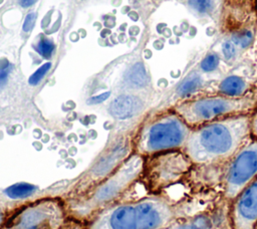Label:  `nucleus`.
<instances>
[{
	"instance_id": "1",
	"label": "nucleus",
	"mask_w": 257,
	"mask_h": 229,
	"mask_svg": "<svg viewBox=\"0 0 257 229\" xmlns=\"http://www.w3.org/2000/svg\"><path fill=\"white\" fill-rule=\"evenodd\" d=\"M251 113L226 117L193 128L182 151L195 165L230 160L251 137Z\"/></svg>"
},
{
	"instance_id": "2",
	"label": "nucleus",
	"mask_w": 257,
	"mask_h": 229,
	"mask_svg": "<svg viewBox=\"0 0 257 229\" xmlns=\"http://www.w3.org/2000/svg\"><path fill=\"white\" fill-rule=\"evenodd\" d=\"M256 107L257 98L254 94L232 97L217 93L182 99L173 110L193 129L222 118L251 113Z\"/></svg>"
},
{
	"instance_id": "3",
	"label": "nucleus",
	"mask_w": 257,
	"mask_h": 229,
	"mask_svg": "<svg viewBox=\"0 0 257 229\" xmlns=\"http://www.w3.org/2000/svg\"><path fill=\"white\" fill-rule=\"evenodd\" d=\"M191 131L192 128L172 109L145 127L139 142V150L142 154L151 156L183 150Z\"/></svg>"
},
{
	"instance_id": "4",
	"label": "nucleus",
	"mask_w": 257,
	"mask_h": 229,
	"mask_svg": "<svg viewBox=\"0 0 257 229\" xmlns=\"http://www.w3.org/2000/svg\"><path fill=\"white\" fill-rule=\"evenodd\" d=\"M65 212L55 199L37 201L28 205L5 225L4 229H64Z\"/></svg>"
},
{
	"instance_id": "5",
	"label": "nucleus",
	"mask_w": 257,
	"mask_h": 229,
	"mask_svg": "<svg viewBox=\"0 0 257 229\" xmlns=\"http://www.w3.org/2000/svg\"><path fill=\"white\" fill-rule=\"evenodd\" d=\"M257 178V140L245 144L231 159L224 177V194L229 200Z\"/></svg>"
},
{
	"instance_id": "6",
	"label": "nucleus",
	"mask_w": 257,
	"mask_h": 229,
	"mask_svg": "<svg viewBox=\"0 0 257 229\" xmlns=\"http://www.w3.org/2000/svg\"><path fill=\"white\" fill-rule=\"evenodd\" d=\"M144 166L145 162L141 156H132L126 162L121 164L110 175H108L107 179L99 184V186L86 200L85 207L93 209L116 197L141 175L144 170Z\"/></svg>"
},
{
	"instance_id": "7",
	"label": "nucleus",
	"mask_w": 257,
	"mask_h": 229,
	"mask_svg": "<svg viewBox=\"0 0 257 229\" xmlns=\"http://www.w3.org/2000/svg\"><path fill=\"white\" fill-rule=\"evenodd\" d=\"M148 178L153 186H163L177 180L192 165L182 150L152 155L148 162Z\"/></svg>"
},
{
	"instance_id": "8",
	"label": "nucleus",
	"mask_w": 257,
	"mask_h": 229,
	"mask_svg": "<svg viewBox=\"0 0 257 229\" xmlns=\"http://www.w3.org/2000/svg\"><path fill=\"white\" fill-rule=\"evenodd\" d=\"M230 220L232 229H256L257 178L232 200Z\"/></svg>"
},
{
	"instance_id": "9",
	"label": "nucleus",
	"mask_w": 257,
	"mask_h": 229,
	"mask_svg": "<svg viewBox=\"0 0 257 229\" xmlns=\"http://www.w3.org/2000/svg\"><path fill=\"white\" fill-rule=\"evenodd\" d=\"M137 229H163L175 218L173 207L162 199L148 198L135 205Z\"/></svg>"
},
{
	"instance_id": "10",
	"label": "nucleus",
	"mask_w": 257,
	"mask_h": 229,
	"mask_svg": "<svg viewBox=\"0 0 257 229\" xmlns=\"http://www.w3.org/2000/svg\"><path fill=\"white\" fill-rule=\"evenodd\" d=\"M88 229H137L135 205H121L100 214Z\"/></svg>"
},
{
	"instance_id": "11",
	"label": "nucleus",
	"mask_w": 257,
	"mask_h": 229,
	"mask_svg": "<svg viewBox=\"0 0 257 229\" xmlns=\"http://www.w3.org/2000/svg\"><path fill=\"white\" fill-rule=\"evenodd\" d=\"M143 107L141 98L135 95H119L109 104V113L119 120L130 119L136 116Z\"/></svg>"
},
{
	"instance_id": "12",
	"label": "nucleus",
	"mask_w": 257,
	"mask_h": 229,
	"mask_svg": "<svg viewBox=\"0 0 257 229\" xmlns=\"http://www.w3.org/2000/svg\"><path fill=\"white\" fill-rule=\"evenodd\" d=\"M123 152L117 150L99 160V162L95 164L92 168H90V170L87 172L85 176V179L87 181L85 182H96V180H99L104 176H108L109 173H112L116 169L114 168L115 164H117V162L121 160Z\"/></svg>"
},
{
	"instance_id": "13",
	"label": "nucleus",
	"mask_w": 257,
	"mask_h": 229,
	"mask_svg": "<svg viewBox=\"0 0 257 229\" xmlns=\"http://www.w3.org/2000/svg\"><path fill=\"white\" fill-rule=\"evenodd\" d=\"M186 3L189 10L199 18L215 21L219 19L222 0H186Z\"/></svg>"
},
{
	"instance_id": "14",
	"label": "nucleus",
	"mask_w": 257,
	"mask_h": 229,
	"mask_svg": "<svg viewBox=\"0 0 257 229\" xmlns=\"http://www.w3.org/2000/svg\"><path fill=\"white\" fill-rule=\"evenodd\" d=\"M249 85L247 81L238 75H229L223 78L218 85V93L239 97L248 93Z\"/></svg>"
},
{
	"instance_id": "15",
	"label": "nucleus",
	"mask_w": 257,
	"mask_h": 229,
	"mask_svg": "<svg viewBox=\"0 0 257 229\" xmlns=\"http://www.w3.org/2000/svg\"><path fill=\"white\" fill-rule=\"evenodd\" d=\"M204 84V79L202 77V73L199 70H192L177 86L176 93L178 96L186 99L190 98V96L200 90Z\"/></svg>"
},
{
	"instance_id": "16",
	"label": "nucleus",
	"mask_w": 257,
	"mask_h": 229,
	"mask_svg": "<svg viewBox=\"0 0 257 229\" xmlns=\"http://www.w3.org/2000/svg\"><path fill=\"white\" fill-rule=\"evenodd\" d=\"M126 80L136 87H143L148 83V75L144 65L141 62L136 63L126 73Z\"/></svg>"
},
{
	"instance_id": "17",
	"label": "nucleus",
	"mask_w": 257,
	"mask_h": 229,
	"mask_svg": "<svg viewBox=\"0 0 257 229\" xmlns=\"http://www.w3.org/2000/svg\"><path fill=\"white\" fill-rule=\"evenodd\" d=\"M36 191L34 185L28 183H16L5 189L4 193L11 199H22L31 196Z\"/></svg>"
},
{
	"instance_id": "18",
	"label": "nucleus",
	"mask_w": 257,
	"mask_h": 229,
	"mask_svg": "<svg viewBox=\"0 0 257 229\" xmlns=\"http://www.w3.org/2000/svg\"><path fill=\"white\" fill-rule=\"evenodd\" d=\"M220 64V55L216 52L207 53L199 62L198 70L201 73H210L218 69Z\"/></svg>"
},
{
	"instance_id": "19",
	"label": "nucleus",
	"mask_w": 257,
	"mask_h": 229,
	"mask_svg": "<svg viewBox=\"0 0 257 229\" xmlns=\"http://www.w3.org/2000/svg\"><path fill=\"white\" fill-rule=\"evenodd\" d=\"M230 38L237 45L240 51H242L247 49L252 44L254 35L250 29H242L233 33Z\"/></svg>"
},
{
	"instance_id": "20",
	"label": "nucleus",
	"mask_w": 257,
	"mask_h": 229,
	"mask_svg": "<svg viewBox=\"0 0 257 229\" xmlns=\"http://www.w3.org/2000/svg\"><path fill=\"white\" fill-rule=\"evenodd\" d=\"M240 49L237 45L232 41L231 38L224 39L221 43V56L224 60L231 62L234 61L239 55Z\"/></svg>"
},
{
	"instance_id": "21",
	"label": "nucleus",
	"mask_w": 257,
	"mask_h": 229,
	"mask_svg": "<svg viewBox=\"0 0 257 229\" xmlns=\"http://www.w3.org/2000/svg\"><path fill=\"white\" fill-rule=\"evenodd\" d=\"M189 226L191 227V229H211L212 224L208 217L202 215L194 218Z\"/></svg>"
},
{
	"instance_id": "22",
	"label": "nucleus",
	"mask_w": 257,
	"mask_h": 229,
	"mask_svg": "<svg viewBox=\"0 0 257 229\" xmlns=\"http://www.w3.org/2000/svg\"><path fill=\"white\" fill-rule=\"evenodd\" d=\"M54 44L52 41H50L49 39H42L38 45L36 46L37 51L45 58H49L51 55V52L53 50Z\"/></svg>"
},
{
	"instance_id": "23",
	"label": "nucleus",
	"mask_w": 257,
	"mask_h": 229,
	"mask_svg": "<svg viewBox=\"0 0 257 229\" xmlns=\"http://www.w3.org/2000/svg\"><path fill=\"white\" fill-rule=\"evenodd\" d=\"M50 66H51V63H50V62H46V63H44L43 65H41V66L29 77V79H28L29 83L32 84V85L37 84V83L42 79V77L45 75V73L48 71V69L50 68Z\"/></svg>"
},
{
	"instance_id": "24",
	"label": "nucleus",
	"mask_w": 257,
	"mask_h": 229,
	"mask_svg": "<svg viewBox=\"0 0 257 229\" xmlns=\"http://www.w3.org/2000/svg\"><path fill=\"white\" fill-rule=\"evenodd\" d=\"M35 20H36V14L35 13H30L26 16L25 18V21H24V24H23V30L26 31V32H29L33 26H34V23H35Z\"/></svg>"
},
{
	"instance_id": "25",
	"label": "nucleus",
	"mask_w": 257,
	"mask_h": 229,
	"mask_svg": "<svg viewBox=\"0 0 257 229\" xmlns=\"http://www.w3.org/2000/svg\"><path fill=\"white\" fill-rule=\"evenodd\" d=\"M250 128H251V137L257 140V108L251 113Z\"/></svg>"
},
{
	"instance_id": "26",
	"label": "nucleus",
	"mask_w": 257,
	"mask_h": 229,
	"mask_svg": "<svg viewBox=\"0 0 257 229\" xmlns=\"http://www.w3.org/2000/svg\"><path fill=\"white\" fill-rule=\"evenodd\" d=\"M109 94H110V92H109V91H106V92H103V93H101V94L92 96V97H90V98L87 99V103H88V104H96V103L102 102V101H104V100L109 96Z\"/></svg>"
},
{
	"instance_id": "27",
	"label": "nucleus",
	"mask_w": 257,
	"mask_h": 229,
	"mask_svg": "<svg viewBox=\"0 0 257 229\" xmlns=\"http://www.w3.org/2000/svg\"><path fill=\"white\" fill-rule=\"evenodd\" d=\"M10 66H8L7 68H3L0 70V86L4 84L6 78H7V75L9 73V70H10Z\"/></svg>"
},
{
	"instance_id": "28",
	"label": "nucleus",
	"mask_w": 257,
	"mask_h": 229,
	"mask_svg": "<svg viewBox=\"0 0 257 229\" xmlns=\"http://www.w3.org/2000/svg\"><path fill=\"white\" fill-rule=\"evenodd\" d=\"M35 1L36 0H20V5L22 7H28V6L32 5V4H34Z\"/></svg>"
},
{
	"instance_id": "29",
	"label": "nucleus",
	"mask_w": 257,
	"mask_h": 229,
	"mask_svg": "<svg viewBox=\"0 0 257 229\" xmlns=\"http://www.w3.org/2000/svg\"><path fill=\"white\" fill-rule=\"evenodd\" d=\"M64 229H84L80 224H72L69 227H65Z\"/></svg>"
},
{
	"instance_id": "30",
	"label": "nucleus",
	"mask_w": 257,
	"mask_h": 229,
	"mask_svg": "<svg viewBox=\"0 0 257 229\" xmlns=\"http://www.w3.org/2000/svg\"><path fill=\"white\" fill-rule=\"evenodd\" d=\"M3 219H4V215L0 212V226H1V224L3 223Z\"/></svg>"
},
{
	"instance_id": "31",
	"label": "nucleus",
	"mask_w": 257,
	"mask_h": 229,
	"mask_svg": "<svg viewBox=\"0 0 257 229\" xmlns=\"http://www.w3.org/2000/svg\"><path fill=\"white\" fill-rule=\"evenodd\" d=\"M255 96H256V98H257V93H256V94H255Z\"/></svg>"
}]
</instances>
